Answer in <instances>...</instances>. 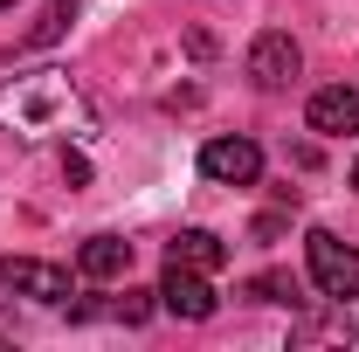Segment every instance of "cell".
Masks as SVG:
<instances>
[{
  "label": "cell",
  "instance_id": "1",
  "mask_svg": "<svg viewBox=\"0 0 359 352\" xmlns=\"http://www.w3.org/2000/svg\"><path fill=\"white\" fill-rule=\"evenodd\" d=\"M0 132L14 138H76L90 132V104L83 90L69 83V69H28L0 83Z\"/></svg>",
  "mask_w": 359,
  "mask_h": 352
},
{
  "label": "cell",
  "instance_id": "2",
  "mask_svg": "<svg viewBox=\"0 0 359 352\" xmlns=\"http://www.w3.org/2000/svg\"><path fill=\"white\" fill-rule=\"evenodd\" d=\"M304 269H311L318 297H332V304L359 297V249L339 242L332 228H311V235H304Z\"/></svg>",
  "mask_w": 359,
  "mask_h": 352
},
{
  "label": "cell",
  "instance_id": "3",
  "mask_svg": "<svg viewBox=\"0 0 359 352\" xmlns=\"http://www.w3.org/2000/svg\"><path fill=\"white\" fill-rule=\"evenodd\" d=\"M297 69H304V48H297V35L263 28V35L249 42V76H256V90H290V83H297Z\"/></svg>",
  "mask_w": 359,
  "mask_h": 352
},
{
  "label": "cell",
  "instance_id": "4",
  "mask_svg": "<svg viewBox=\"0 0 359 352\" xmlns=\"http://www.w3.org/2000/svg\"><path fill=\"white\" fill-rule=\"evenodd\" d=\"M0 283L14 297H35V304H69V269L42 263V256H0Z\"/></svg>",
  "mask_w": 359,
  "mask_h": 352
},
{
  "label": "cell",
  "instance_id": "5",
  "mask_svg": "<svg viewBox=\"0 0 359 352\" xmlns=\"http://www.w3.org/2000/svg\"><path fill=\"white\" fill-rule=\"evenodd\" d=\"M201 173L215 180V187H256L263 145H256V138H208V145H201Z\"/></svg>",
  "mask_w": 359,
  "mask_h": 352
},
{
  "label": "cell",
  "instance_id": "6",
  "mask_svg": "<svg viewBox=\"0 0 359 352\" xmlns=\"http://www.w3.org/2000/svg\"><path fill=\"white\" fill-rule=\"evenodd\" d=\"M159 304L173 311V318H187V325H208L222 297H215V283H208V269L166 263V283H159Z\"/></svg>",
  "mask_w": 359,
  "mask_h": 352
},
{
  "label": "cell",
  "instance_id": "7",
  "mask_svg": "<svg viewBox=\"0 0 359 352\" xmlns=\"http://www.w3.org/2000/svg\"><path fill=\"white\" fill-rule=\"evenodd\" d=\"M304 125L318 138H359V83H325L304 104Z\"/></svg>",
  "mask_w": 359,
  "mask_h": 352
},
{
  "label": "cell",
  "instance_id": "8",
  "mask_svg": "<svg viewBox=\"0 0 359 352\" xmlns=\"http://www.w3.org/2000/svg\"><path fill=\"white\" fill-rule=\"evenodd\" d=\"M166 263H187V269H222L228 263V242L215 228H180L173 242H166Z\"/></svg>",
  "mask_w": 359,
  "mask_h": 352
},
{
  "label": "cell",
  "instance_id": "9",
  "mask_svg": "<svg viewBox=\"0 0 359 352\" xmlns=\"http://www.w3.org/2000/svg\"><path fill=\"white\" fill-rule=\"evenodd\" d=\"M76 269L97 276V283H111V276L132 269V242H125V235H90L83 249H76Z\"/></svg>",
  "mask_w": 359,
  "mask_h": 352
},
{
  "label": "cell",
  "instance_id": "10",
  "mask_svg": "<svg viewBox=\"0 0 359 352\" xmlns=\"http://www.w3.org/2000/svg\"><path fill=\"white\" fill-rule=\"evenodd\" d=\"M69 14H76V0H42V21L28 28V48H42V42H55L62 28H69Z\"/></svg>",
  "mask_w": 359,
  "mask_h": 352
},
{
  "label": "cell",
  "instance_id": "11",
  "mask_svg": "<svg viewBox=\"0 0 359 352\" xmlns=\"http://www.w3.org/2000/svg\"><path fill=\"white\" fill-rule=\"evenodd\" d=\"M249 297H256V304H290V297H297V283H290V276H256V283H249Z\"/></svg>",
  "mask_w": 359,
  "mask_h": 352
},
{
  "label": "cell",
  "instance_id": "12",
  "mask_svg": "<svg viewBox=\"0 0 359 352\" xmlns=\"http://www.w3.org/2000/svg\"><path fill=\"white\" fill-rule=\"evenodd\" d=\"M152 297H159V290H125V304H118V318H125V325H138V318H152Z\"/></svg>",
  "mask_w": 359,
  "mask_h": 352
},
{
  "label": "cell",
  "instance_id": "13",
  "mask_svg": "<svg viewBox=\"0 0 359 352\" xmlns=\"http://www.w3.org/2000/svg\"><path fill=\"white\" fill-rule=\"evenodd\" d=\"M353 187H359V166H353Z\"/></svg>",
  "mask_w": 359,
  "mask_h": 352
},
{
  "label": "cell",
  "instance_id": "14",
  "mask_svg": "<svg viewBox=\"0 0 359 352\" xmlns=\"http://www.w3.org/2000/svg\"><path fill=\"white\" fill-rule=\"evenodd\" d=\"M0 7H14V0H0Z\"/></svg>",
  "mask_w": 359,
  "mask_h": 352
}]
</instances>
